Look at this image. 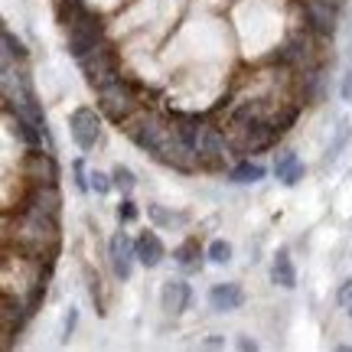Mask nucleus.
Segmentation results:
<instances>
[{
  "label": "nucleus",
  "mask_w": 352,
  "mask_h": 352,
  "mask_svg": "<svg viewBox=\"0 0 352 352\" xmlns=\"http://www.w3.org/2000/svg\"><path fill=\"white\" fill-rule=\"evenodd\" d=\"M342 98L346 101H352V72L346 76V82H342Z\"/></svg>",
  "instance_id": "nucleus-28"
},
{
  "label": "nucleus",
  "mask_w": 352,
  "mask_h": 352,
  "mask_svg": "<svg viewBox=\"0 0 352 352\" xmlns=\"http://www.w3.org/2000/svg\"><path fill=\"white\" fill-rule=\"evenodd\" d=\"M98 111L111 121V124H124L140 111V95L138 85H131L124 76L111 82V85L98 88Z\"/></svg>",
  "instance_id": "nucleus-1"
},
{
  "label": "nucleus",
  "mask_w": 352,
  "mask_h": 352,
  "mask_svg": "<svg viewBox=\"0 0 352 352\" xmlns=\"http://www.w3.org/2000/svg\"><path fill=\"white\" fill-rule=\"evenodd\" d=\"M349 138H352V124H349V118H342L340 127H336V138H333V144H329V160L340 157V151L349 144Z\"/></svg>",
  "instance_id": "nucleus-18"
},
{
  "label": "nucleus",
  "mask_w": 352,
  "mask_h": 352,
  "mask_svg": "<svg viewBox=\"0 0 352 352\" xmlns=\"http://www.w3.org/2000/svg\"><path fill=\"white\" fill-rule=\"evenodd\" d=\"M228 144L232 140L219 131L215 124H199V134H196V151H199V160H202V170H219L226 164L228 157Z\"/></svg>",
  "instance_id": "nucleus-4"
},
{
  "label": "nucleus",
  "mask_w": 352,
  "mask_h": 352,
  "mask_svg": "<svg viewBox=\"0 0 352 352\" xmlns=\"http://www.w3.org/2000/svg\"><path fill=\"white\" fill-rule=\"evenodd\" d=\"M3 46H7L3 59H13V56H16V59H26V46L16 36H13L10 30H3Z\"/></svg>",
  "instance_id": "nucleus-21"
},
{
  "label": "nucleus",
  "mask_w": 352,
  "mask_h": 352,
  "mask_svg": "<svg viewBox=\"0 0 352 352\" xmlns=\"http://www.w3.org/2000/svg\"><path fill=\"white\" fill-rule=\"evenodd\" d=\"M166 258V248L157 232H140L138 235V261L144 267H157V264Z\"/></svg>",
  "instance_id": "nucleus-12"
},
{
  "label": "nucleus",
  "mask_w": 352,
  "mask_h": 352,
  "mask_svg": "<svg viewBox=\"0 0 352 352\" xmlns=\"http://www.w3.org/2000/svg\"><path fill=\"white\" fill-rule=\"evenodd\" d=\"M78 65H82V72H85L88 85L95 88V91L121 78V69H118V56H114V50L108 46V43H98V46H95V50L85 56V59H78Z\"/></svg>",
  "instance_id": "nucleus-3"
},
{
  "label": "nucleus",
  "mask_w": 352,
  "mask_h": 352,
  "mask_svg": "<svg viewBox=\"0 0 352 352\" xmlns=\"http://www.w3.org/2000/svg\"><path fill=\"white\" fill-rule=\"evenodd\" d=\"M160 303H164L166 314H186L189 303H192V287H189L183 277H170L164 280V287H160Z\"/></svg>",
  "instance_id": "nucleus-9"
},
{
  "label": "nucleus",
  "mask_w": 352,
  "mask_h": 352,
  "mask_svg": "<svg viewBox=\"0 0 352 352\" xmlns=\"http://www.w3.org/2000/svg\"><path fill=\"white\" fill-rule=\"evenodd\" d=\"M76 320H78V314H76V310H69V316H65V336L76 329Z\"/></svg>",
  "instance_id": "nucleus-27"
},
{
  "label": "nucleus",
  "mask_w": 352,
  "mask_h": 352,
  "mask_svg": "<svg viewBox=\"0 0 352 352\" xmlns=\"http://www.w3.org/2000/svg\"><path fill=\"white\" fill-rule=\"evenodd\" d=\"M108 261L118 280H127L134 274V261H138V239H131L127 232H118L108 241Z\"/></svg>",
  "instance_id": "nucleus-6"
},
{
  "label": "nucleus",
  "mask_w": 352,
  "mask_h": 352,
  "mask_svg": "<svg viewBox=\"0 0 352 352\" xmlns=\"http://www.w3.org/2000/svg\"><path fill=\"white\" fill-rule=\"evenodd\" d=\"M261 176H264V166L252 164V160H241V164H235L228 170V179H232V183H258Z\"/></svg>",
  "instance_id": "nucleus-15"
},
{
  "label": "nucleus",
  "mask_w": 352,
  "mask_h": 352,
  "mask_svg": "<svg viewBox=\"0 0 352 352\" xmlns=\"http://www.w3.org/2000/svg\"><path fill=\"white\" fill-rule=\"evenodd\" d=\"M206 258L212 264H228L232 261V245H228L226 239H215L209 248H206Z\"/></svg>",
  "instance_id": "nucleus-17"
},
{
  "label": "nucleus",
  "mask_w": 352,
  "mask_h": 352,
  "mask_svg": "<svg viewBox=\"0 0 352 352\" xmlns=\"http://www.w3.org/2000/svg\"><path fill=\"white\" fill-rule=\"evenodd\" d=\"M65 30H69L65 46H69V56H72L76 63H78V59H85V56L95 50L98 43H104V23H101L98 13L88 10V7L78 13V16L65 26Z\"/></svg>",
  "instance_id": "nucleus-2"
},
{
  "label": "nucleus",
  "mask_w": 352,
  "mask_h": 352,
  "mask_svg": "<svg viewBox=\"0 0 352 352\" xmlns=\"http://www.w3.org/2000/svg\"><path fill=\"white\" fill-rule=\"evenodd\" d=\"M241 303H245V290L241 284H215L209 290V307H212L215 314H232V310H239Z\"/></svg>",
  "instance_id": "nucleus-11"
},
{
  "label": "nucleus",
  "mask_w": 352,
  "mask_h": 352,
  "mask_svg": "<svg viewBox=\"0 0 352 352\" xmlns=\"http://www.w3.org/2000/svg\"><path fill=\"white\" fill-rule=\"evenodd\" d=\"M297 164H300V160H297V153L294 151H280L277 153V160H274V176L277 179H284V176H287Z\"/></svg>",
  "instance_id": "nucleus-19"
},
{
  "label": "nucleus",
  "mask_w": 352,
  "mask_h": 352,
  "mask_svg": "<svg viewBox=\"0 0 352 352\" xmlns=\"http://www.w3.org/2000/svg\"><path fill=\"white\" fill-rule=\"evenodd\" d=\"M239 349H245V352H248V349H258V342L248 340V336H241V340H239Z\"/></svg>",
  "instance_id": "nucleus-29"
},
{
  "label": "nucleus",
  "mask_w": 352,
  "mask_h": 352,
  "mask_svg": "<svg viewBox=\"0 0 352 352\" xmlns=\"http://www.w3.org/2000/svg\"><path fill=\"white\" fill-rule=\"evenodd\" d=\"M147 212H151L153 219H157V222H160V226H176V222H186V215H170V212H164V209H160V206H151V209H147Z\"/></svg>",
  "instance_id": "nucleus-23"
},
{
  "label": "nucleus",
  "mask_w": 352,
  "mask_h": 352,
  "mask_svg": "<svg viewBox=\"0 0 352 352\" xmlns=\"http://www.w3.org/2000/svg\"><path fill=\"white\" fill-rule=\"evenodd\" d=\"M271 59L280 65H290V69H314V43L303 36H294V39H287Z\"/></svg>",
  "instance_id": "nucleus-8"
},
{
  "label": "nucleus",
  "mask_w": 352,
  "mask_h": 352,
  "mask_svg": "<svg viewBox=\"0 0 352 352\" xmlns=\"http://www.w3.org/2000/svg\"><path fill=\"white\" fill-rule=\"evenodd\" d=\"M316 3H329V7H336V3H340V0H316Z\"/></svg>",
  "instance_id": "nucleus-30"
},
{
  "label": "nucleus",
  "mask_w": 352,
  "mask_h": 352,
  "mask_svg": "<svg viewBox=\"0 0 352 352\" xmlns=\"http://www.w3.org/2000/svg\"><path fill=\"white\" fill-rule=\"evenodd\" d=\"M72 170H76V186L82 189V192H85V189H91V183H88V176H85V164H82V160H76V164H72Z\"/></svg>",
  "instance_id": "nucleus-24"
},
{
  "label": "nucleus",
  "mask_w": 352,
  "mask_h": 352,
  "mask_svg": "<svg viewBox=\"0 0 352 352\" xmlns=\"http://www.w3.org/2000/svg\"><path fill=\"white\" fill-rule=\"evenodd\" d=\"M138 215H140L138 202L131 199V196H124V199H121V206H118V219H121V222H138Z\"/></svg>",
  "instance_id": "nucleus-22"
},
{
  "label": "nucleus",
  "mask_w": 352,
  "mask_h": 352,
  "mask_svg": "<svg viewBox=\"0 0 352 352\" xmlns=\"http://www.w3.org/2000/svg\"><path fill=\"white\" fill-rule=\"evenodd\" d=\"M111 179H114V189H121V196H131V192H134V186H138L134 173H131L127 166H121V164L111 170Z\"/></svg>",
  "instance_id": "nucleus-16"
},
{
  "label": "nucleus",
  "mask_w": 352,
  "mask_h": 352,
  "mask_svg": "<svg viewBox=\"0 0 352 352\" xmlns=\"http://www.w3.org/2000/svg\"><path fill=\"white\" fill-rule=\"evenodd\" d=\"M303 173H307V170H303V164H297L287 176H284V179H280V183H284V186H297V183L303 179Z\"/></svg>",
  "instance_id": "nucleus-25"
},
{
  "label": "nucleus",
  "mask_w": 352,
  "mask_h": 352,
  "mask_svg": "<svg viewBox=\"0 0 352 352\" xmlns=\"http://www.w3.org/2000/svg\"><path fill=\"white\" fill-rule=\"evenodd\" d=\"M88 183H91V189H95L98 196H104V192H111L114 189L111 173H101V170H91V173H88Z\"/></svg>",
  "instance_id": "nucleus-20"
},
{
  "label": "nucleus",
  "mask_w": 352,
  "mask_h": 352,
  "mask_svg": "<svg viewBox=\"0 0 352 352\" xmlns=\"http://www.w3.org/2000/svg\"><path fill=\"white\" fill-rule=\"evenodd\" d=\"M340 303L342 307H349L352 303V280H346V284L340 287Z\"/></svg>",
  "instance_id": "nucleus-26"
},
{
  "label": "nucleus",
  "mask_w": 352,
  "mask_h": 352,
  "mask_svg": "<svg viewBox=\"0 0 352 352\" xmlns=\"http://www.w3.org/2000/svg\"><path fill=\"white\" fill-rule=\"evenodd\" d=\"M69 134L76 140L78 151H95L101 140V114L95 108H76V111L69 114Z\"/></svg>",
  "instance_id": "nucleus-5"
},
{
  "label": "nucleus",
  "mask_w": 352,
  "mask_h": 352,
  "mask_svg": "<svg viewBox=\"0 0 352 352\" xmlns=\"http://www.w3.org/2000/svg\"><path fill=\"white\" fill-rule=\"evenodd\" d=\"M199 254H202L199 252V241H196V239H186L173 252V261L179 264L183 271H196V267H199Z\"/></svg>",
  "instance_id": "nucleus-14"
},
{
  "label": "nucleus",
  "mask_w": 352,
  "mask_h": 352,
  "mask_svg": "<svg viewBox=\"0 0 352 352\" xmlns=\"http://www.w3.org/2000/svg\"><path fill=\"white\" fill-rule=\"evenodd\" d=\"M303 16H307V26L314 30L316 36H333L336 33V7L316 3V0H303Z\"/></svg>",
  "instance_id": "nucleus-10"
},
{
  "label": "nucleus",
  "mask_w": 352,
  "mask_h": 352,
  "mask_svg": "<svg viewBox=\"0 0 352 352\" xmlns=\"http://www.w3.org/2000/svg\"><path fill=\"white\" fill-rule=\"evenodd\" d=\"M20 170H23V176L30 183H56V179H59V166L52 160V153L43 151V147H30V153L23 157Z\"/></svg>",
  "instance_id": "nucleus-7"
},
{
  "label": "nucleus",
  "mask_w": 352,
  "mask_h": 352,
  "mask_svg": "<svg viewBox=\"0 0 352 352\" xmlns=\"http://www.w3.org/2000/svg\"><path fill=\"white\" fill-rule=\"evenodd\" d=\"M271 280H274L277 287H284V290L297 287V267H294V261H290L287 252H277L274 264H271Z\"/></svg>",
  "instance_id": "nucleus-13"
}]
</instances>
